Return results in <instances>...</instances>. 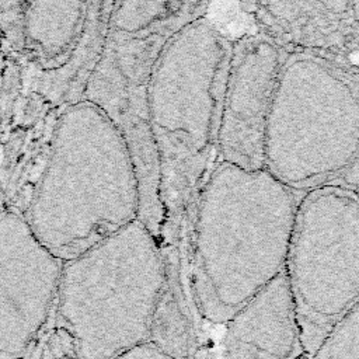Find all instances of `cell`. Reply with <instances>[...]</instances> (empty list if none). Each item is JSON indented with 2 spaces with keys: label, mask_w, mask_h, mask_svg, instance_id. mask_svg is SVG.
<instances>
[{
  "label": "cell",
  "mask_w": 359,
  "mask_h": 359,
  "mask_svg": "<svg viewBox=\"0 0 359 359\" xmlns=\"http://www.w3.org/2000/svg\"><path fill=\"white\" fill-rule=\"evenodd\" d=\"M87 3L32 1L22 11L27 43L45 60H56L74 45L81 32Z\"/></svg>",
  "instance_id": "8fae6325"
},
{
  "label": "cell",
  "mask_w": 359,
  "mask_h": 359,
  "mask_svg": "<svg viewBox=\"0 0 359 359\" xmlns=\"http://www.w3.org/2000/svg\"><path fill=\"white\" fill-rule=\"evenodd\" d=\"M330 184L342 185L359 196V156L353 160V163L342 174H339Z\"/></svg>",
  "instance_id": "5bb4252c"
},
{
  "label": "cell",
  "mask_w": 359,
  "mask_h": 359,
  "mask_svg": "<svg viewBox=\"0 0 359 359\" xmlns=\"http://www.w3.org/2000/svg\"><path fill=\"white\" fill-rule=\"evenodd\" d=\"M164 292L156 234L139 219L63 261L56 317L77 359H112L149 341Z\"/></svg>",
  "instance_id": "277c9868"
},
{
  "label": "cell",
  "mask_w": 359,
  "mask_h": 359,
  "mask_svg": "<svg viewBox=\"0 0 359 359\" xmlns=\"http://www.w3.org/2000/svg\"><path fill=\"white\" fill-rule=\"evenodd\" d=\"M303 194L266 168L219 161L209 171L198 192L191 276L202 321L224 327L285 273Z\"/></svg>",
  "instance_id": "6da1fadb"
},
{
  "label": "cell",
  "mask_w": 359,
  "mask_h": 359,
  "mask_svg": "<svg viewBox=\"0 0 359 359\" xmlns=\"http://www.w3.org/2000/svg\"><path fill=\"white\" fill-rule=\"evenodd\" d=\"M210 359H223V358H222V353H220V352H219V358H216V356H212V358H210Z\"/></svg>",
  "instance_id": "2e32d148"
},
{
  "label": "cell",
  "mask_w": 359,
  "mask_h": 359,
  "mask_svg": "<svg viewBox=\"0 0 359 359\" xmlns=\"http://www.w3.org/2000/svg\"><path fill=\"white\" fill-rule=\"evenodd\" d=\"M62 266L25 217H0V359L22 358L38 338L56 303Z\"/></svg>",
  "instance_id": "ba28073f"
},
{
  "label": "cell",
  "mask_w": 359,
  "mask_h": 359,
  "mask_svg": "<svg viewBox=\"0 0 359 359\" xmlns=\"http://www.w3.org/2000/svg\"><path fill=\"white\" fill-rule=\"evenodd\" d=\"M206 3H180L168 15L136 29L109 27L86 101L98 107L128 142L140 178V220L158 233L163 220L160 174L149 123V83L153 66L168 38L188 22L203 17Z\"/></svg>",
  "instance_id": "52a82bcc"
},
{
  "label": "cell",
  "mask_w": 359,
  "mask_h": 359,
  "mask_svg": "<svg viewBox=\"0 0 359 359\" xmlns=\"http://www.w3.org/2000/svg\"><path fill=\"white\" fill-rule=\"evenodd\" d=\"M303 359H306V358H303Z\"/></svg>",
  "instance_id": "e0dca14e"
},
{
  "label": "cell",
  "mask_w": 359,
  "mask_h": 359,
  "mask_svg": "<svg viewBox=\"0 0 359 359\" xmlns=\"http://www.w3.org/2000/svg\"><path fill=\"white\" fill-rule=\"evenodd\" d=\"M311 359H359V302L334 325Z\"/></svg>",
  "instance_id": "7c38bea8"
},
{
  "label": "cell",
  "mask_w": 359,
  "mask_h": 359,
  "mask_svg": "<svg viewBox=\"0 0 359 359\" xmlns=\"http://www.w3.org/2000/svg\"><path fill=\"white\" fill-rule=\"evenodd\" d=\"M112 359H175V358H172L171 355H168L154 344L146 341L118 353Z\"/></svg>",
  "instance_id": "4fadbf2b"
},
{
  "label": "cell",
  "mask_w": 359,
  "mask_h": 359,
  "mask_svg": "<svg viewBox=\"0 0 359 359\" xmlns=\"http://www.w3.org/2000/svg\"><path fill=\"white\" fill-rule=\"evenodd\" d=\"M285 275L306 359L359 302V196L325 184L304 192Z\"/></svg>",
  "instance_id": "8992f818"
},
{
  "label": "cell",
  "mask_w": 359,
  "mask_h": 359,
  "mask_svg": "<svg viewBox=\"0 0 359 359\" xmlns=\"http://www.w3.org/2000/svg\"><path fill=\"white\" fill-rule=\"evenodd\" d=\"M352 6H353V13L356 15V20L359 21V3H353Z\"/></svg>",
  "instance_id": "9a60e30c"
},
{
  "label": "cell",
  "mask_w": 359,
  "mask_h": 359,
  "mask_svg": "<svg viewBox=\"0 0 359 359\" xmlns=\"http://www.w3.org/2000/svg\"><path fill=\"white\" fill-rule=\"evenodd\" d=\"M233 43L196 18L164 43L149 83V123L163 212L203 184L217 135Z\"/></svg>",
  "instance_id": "3957f363"
},
{
  "label": "cell",
  "mask_w": 359,
  "mask_h": 359,
  "mask_svg": "<svg viewBox=\"0 0 359 359\" xmlns=\"http://www.w3.org/2000/svg\"><path fill=\"white\" fill-rule=\"evenodd\" d=\"M142 215L132 150L115 123L87 101L59 118L25 217L59 259H72Z\"/></svg>",
  "instance_id": "7a4b0ae2"
},
{
  "label": "cell",
  "mask_w": 359,
  "mask_h": 359,
  "mask_svg": "<svg viewBox=\"0 0 359 359\" xmlns=\"http://www.w3.org/2000/svg\"><path fill=\"white\" fill-rule=\"evenodd\" d=\"M359 156V69L313 49L283 52L265 130L264 168L307 192Z\"/></svg>",
  "instance_id": "5b68a950"
},
{
  "label": "cell",
  "mask_w": 359,
  "mask_h": 359,
  "mask_svg": "<svg viewBox=\"0 0 359 359\" xmlns=\"http://www.w3.org/2000/svg\"><path fill=\"white\" fill-rule=\"evenodd\" d=\"M283 52L264 34L233 43L219 135L220 161L247 170L264 168L266 122L279 80Z\"/></svg>",
  "instance_id": "9c48e42d"
},
{
  "label": "cell",
  "mask_w": 359,
  "mask_h": 359,
  "mask_svg": "<svg viewBox=\"0 0 359 359\" xmlns=\"http://www.w3.org/2000/svg\"><path fill=\"white\" fill-rule=\"evenodd\" d=\"M223 359H303V345L286 275H280L226 325Z\"/></svg>",
  "instance_id": "30bf717a"
}]
</instances>
